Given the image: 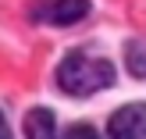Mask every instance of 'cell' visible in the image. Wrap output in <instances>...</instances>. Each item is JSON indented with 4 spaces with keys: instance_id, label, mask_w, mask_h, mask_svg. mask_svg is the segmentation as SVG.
Segmentation results:
<instances>
[{
    "instance_id": "5b68a950",
    "label": "cell",
    "mask_w": 146,
    "mask_h": 139,
    "mask_svg": "<svg viewBox=\"0 0 146 139\" xmlns=\"http://www.w3.org/2000/svg\"><path fill=\"white\" fill-rule=\"evenodd\" d=\"M125 64L135 78H146V39H132L125 47Z\"/></svg>"
},
{
    "instance_id": "6da1fadb",
    "label": "cell",
    "mask_w": 146,
    "mask_h": 139,
    "mask_svg": "<svg viewBox=\"0 0 146 139\" xmlns=\"http://www.w3.org/2000/svg\"><path fill=\"white\" fill-rule=\"evenodd\" d=\"M111 82H114V64L107 57L86 54V50H71L57 64V86L68 96H93V93H100Z\"/></svg>"
},
{
    "instance_id": "277c9868",
    "label": "cell",
    "mask_w": 146,
    "mask_h": 139,
    "mask_svg": "<svg viewBox=\"0 0 146 139\" xmlns=\"http://www.w3.org/2000/svg\"><path fill=\"white\" fill-rule=\"evenodd\" d=\"M25 139H57V121L46 107H32L25 114Z\"/></svg>"
},
{
    "instance_id": "3957f363",
    "label": "cell",
    "mask_w": 146,
    "mask_h": 139,
    "mask_svg": "<svg viewBox=\"0 0 146 139\" xmlns=\"http://www.w3.org/2000/svg\"><path fill=\"white\" fill-rule=\"evenodd\" d=\"M107 139H146V104H125L107 121Z\"/></svg>"
},
{
    "instance_id": "8992f818",
    "label": "cell",
    "mask_w": 146,
    "mask_h": 139,
    "mask_svg": "<svg viewBox=\"0 0 146 139\" xmlns=\"http://www.w3.org/2000/svg\"><path fill=\"white\" fill-rule=\"evenodd\" d=\"M64 139H100V132L93 125H71L68 132H64Z\"/></svg>"
},
{
    "instance_id": "7a4b0ae2",
    "label": "cell",
    "mask_w": 146,
    "mask_h": 139,
    "mask_svg": "<svg viewBox=\"0 0 146 139\" xmlns=\"http://www.w3.org/2000/svg\"><path fill=\"white\" fill-rule=\"evenodd\" d=\"M89 14V0H32L29 18L39 25H71Z\"/></svg>"
},
{
    "instance_id": "52a82bcc",
    "label": "cell",
    "mask_w": 146,
    "mask_h": 139,
    "mask_svg": "<svg viewBox=\"0 0 146 139\" xmlns=\"http://www.w3.org/2000/svg\"><path fill=\"white\" fill-rule=\"evenodd\" d=\"M0 139H11V125H7V118H4V111H0Z\"/></svg>"
}]
</instances>
